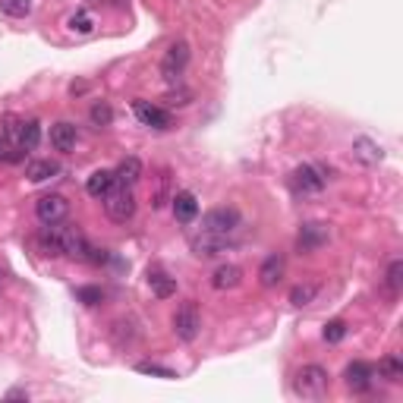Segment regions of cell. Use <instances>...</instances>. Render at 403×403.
<instances>
[{
    "mask_svg": "<svg viewBox=\"0 0 403 403\" xmlns=\"http://www.w3.org/2000/svg\"><path fill=\"white\" fill-rule=\"evenodd\" d=\"M315 293H318V287L315 284H299V287H293L290 290V302L302 309V306H309V302L315 299Z\"/></svg>",
    "mask_w": 403,
    "mask_h": 403,
    "instance_id": "4316f807",
    "label": "cell"
},
{
    "mask_svg": "<svg viewBox=\"0 0 403 403\" xmlns=\"http://www.w3.org/2000/svg\"><path fill=\"white\" fill-rule=\"evenodd\" d=\"M353 154H356V161H362V164H378L381 161V145L372 142V139H366V136H359L353 142Z\"/></svg>",
    "mask_w": 403,
    "mask_h": 403,
    "instance_id": "ffe728a7",
    "label": "cell"
},
{
    "mask_svg": "<svg viewBox=\"0 0 403 403\" xmlns=\"http://www.w3.org/2000/svg\"><path fill=\"white\" fill-rule=\"evenodd\" d=\"M76 126H73V123H66V120H63V123H54L51 126V145H54V149H57V151H73V149H76Z\"/></svg>",
    "mask_w": 403,
    "mask_h": 403,
    "instance_id": "5bb4252c",
    "label": "cell"
},
{
    "mask_svg": "<svg viewBox=\"0 0 403 403\" xmlns=\"http://www.w3.org/2000/svg\"><path fill=\"white\" fill-rule=\"evenodd\" d=\"M117 186V177H113V170H95L89 177V183H85V192H89L92 199H104L107 192Z\"/></svg>",
    "mask_w": 403,
    "mask_h": 403,
    "instance_id": "2e32d148",
    "label": "cell"
},
{
    "mask_svg": "<svg viewBox=\"0 0 403 403\" xmlns=\"http://www.w3.org/2000/svg\"><path fill=\"white\" fill-rule=\"evenodd\" d=\"M344 378H347V388H350V391L366 394L375 381V368L368 366V362H350V366L344 368Z\"/></svg>",
    "mask_w": 403,
    "mask_h": 403,
    "instance_id": "30bf717a",
    "label": "cell"
},
{
    "mask_svg": "<svg viewBox=\"0 0 403 403\" xmlns=\"http://www.w3.org/2000/svg\"><path fill=\"white\" fill-rule=\"evenodd\" d=\"M240 227V211L237 208H211V211L202 218V230L218 233V237H227Z\"/></svg>",
    "mask_w": 403,
    "mask_h": 403,
    "instance_id": "8992f818",
    "label": "cell"
},
{
    "mask_svg": "<svg viewBox=\"0 0 403 403\" xmlns=\"http://www.w3.org/2000/svg\"><path fill=\"white\" fill-rule=\"evenodd\" d=\"M170 202H173V218H177L180 224H192V221H196V214H199V199L192 196L190 190L177 192V196H173Z\"/></svg>",
    "mask_w": 403,
    "mask_h": 403,
    "instance_id": "7c38bea8",
    "label": "cell"
},
{
    "mask_svg": "<svg viewBox=\"0 0 403 403\" xmlns=\"http://www.w3.org/2000/svg\"><path fill=\"white\" fill-rule=\"evenodd\" d=\"M0 10L13 19H23L32 13V0H0Z\"/></svg>",
    "mask_w": 403,
    "mask_h": 403,
    "instance_id": "484cf974",
    "label": "cell"
},
{
    "mask_svg": "<svg viewBox=\"0 0 403 403\" xmlns=\"http://www.w3.org/2000/svg\"><path fill=\"white\" fill-rule=\"evenodd\" d=\"M224 246H227V237H218V233L202 230L199 237H192V252H196L199 259H214Z\"/></svg>",
    "mask_w": 403,
    "mask_h": 403,
    "instance_id": "4fadbf2b",
    "label": "cell"
},
{
    "mask_svg": "<svg viewBox=\"0 0 403 403\" xmlns=\"http://www.w3.org/2000/svg\"><path fill=\"white\" fill-rule=\"evenodd\" d=\"M328 385H331V378H328V372L321 366H302L297 378H293V391L302 400H321L328 394Z\"/></svg>",
    "mask_w": 403,
    "mask_h": 403,
    "instance_id": "7a4b0ae2",
    "label": "cell"
},
{
    "mask_svg": "<svg viewBox=\"0 0 403 403\" xmlns=\"http://www.w3.org/2000/svg\"><path fill=\"white\" fill-rule=\"evenodd\" d=\"M378 375H381V378H388L391 385H397V381H403V362L394 353L385 356V359H381V366H378Z\"/></svg>",
    "mask_w": 403,
    "mask_h": 403,
    "instance_id": "603a6c76",
    "label": "cell"
},
{
    "mask_svg": "<svg viewBox=\"0 0 403 403\" xmlns=\"http://www.w3.org/2000/svg\"><path fill=\"white\" fill-rule=\"evenodd\" d=\"M199 331H202V315H199V306L190 299L173 315V334H177L183 344H192V340L199 337Z\"/></svg>",
    "mask_w": 403,
    "mask_h": 403,
    "instance_id": "277c9868",
    "label": "cell"
},
{
    "mask_svg": "<svg viewBox=\"0 0 403 403\" xmlns=\"http://www.w3.org/2000/svg\"><path fill=\"white\" fill-rule=\"evenodd\" d=\"M19 149L23 151H32V149H38V142H42V123L38 120H23L19 123Z\"/></svg>",
    "mask_w": 403,
    "mask_h": 403,
    "instance_id": "d6986e66",
    "label": "cell"
},
{
    "mask_svg": "<svg viewBox=\"0 0 403 403\" xmlns=\"http://www.w3.org/2000/svg\"><path fill=\"white\" fill-rule=\"evenodd\" d=\"M132 111H136V117L142 120L145 126H151V130H170V126H173L170 111L154 107V104H149V101H132Z\"/></svg>",
    "mask_w": 403,
    "mask_h": 403,
    "instance_id": "9c48e42d",
    "label": "cell"
},
{
    "mask_svg": "<svg viewBox=\"0 0 403 403\" xmlns=\"http://www.w3.org/2000/svg\"><path fill=\"white\" fill-rule=\"evenodd\" d=\"M149 287H151V293L158 299H167V297H173V293H177V280L167 278V274H161V271H151L149 274Z\"/></svg>",
    "mask_w": 403,
    "mask_h": 403,
    "instance_id": "44dd1931",
    "label": "cell"
},
{
    "mask_svg": "<svg viewBox=\"0 0 403 403\" xmlns=\"http://www.w3.org/2000/svg\"><path fill=\"white\" fill-rule=\"evenodd\" d=\"M240 280H243V271H240L237 265H221L218 271L211 274L214 290H233V287H240Z\"/></svg>",
    "mask_w": 403,
    "mask_h": 403,
    "instance_id": "ac0fdd59",
    "label": "cell"
},
{
    "mask_svg": "<svg viewBox=\"0 0 403 403\" xmlns=\"http://www.w3.org/2000/svg\"><path fill=\"white\" fill-rule=\"evenodd\" d=\"M70 29L79 32V35H89V32H92V16H89V13H76V16L70 19Z\"/></svg>",
    "mask_w": 403,
    "mask_h": 403,
    "instance_id": "4dcf8cb0",
    "label": "cell"
},
{
    "mask_svg": "<svg viewBox=\"0 0 403 403\" xmlns=\"http://www.w3.org/2000/svg\"><path fill=\"white\" fill-rule=\"evenodd\" d=\"M186 63H190V44L177 42V44H170V48H167L164 60H161V73H164L167 82H177V79L183 76Z\"/></svg>",
    "mask_w": 403,
    "mask_h": 403,
    "instance_id": "52a82bcc",
    "label": "cell"
},
{
    "mask_svg": "<svg viewBox=\"0 0 403 403\" xmlns=\"http://www.w3.org/2000/svg\"><path fill=\"white\" fill-rule=\"evenodd\" d=\"M321 337L328 340V344H340V340L347 337V325L340 318H334V321H328L325 325V331H321Z\"/></svg>",
    "mask_w": 403,
    "mask_h": 403,
    "instance_id": "f1b7e54d",
    "label": "cell"
},
{
    "mask_svg": "<svg viewBox=\"0 0 403 403\" xmlns=\"http://www.w3.org/2000/svg\"><path fill=\"white\" fill-rule=\"evenodd\" d=\"M385 284H388V293H391V297H397V293H400V284H403V261H400V259L391 261Z\"/></svg>",
    "mask_w": 403,
    "mask_h": 403,
    "instance_id": "d4e9b609",
    "label": "cell"
},
{
    "mask_svg": "<svg viewBox=\"0 0 403 403\" xmlns=\"http://www.w3.org/2000/svg\"><path fill=\"white\" fill-rule=\"evenodd\" d=\"M0 151H4V136H0Z\"/></svg>",
    "mask_w": 403,
    "mask_h": 403,
    "instance_id": "836d02e7",
    "label": "cell"
},
{
    "mask_svg": "<svg viewBox=\"0 0 403 403\" xmlns=\"http://www.w3.org/2000/svg\"><path fill=\"white\" fill-rule=\"evenodd\" d=\"M104 211L111 221L117 224H126V221L136 214V196H132V186H113L111 192L104 196Z\"/></svg>",
    "mask_w": 403,
    "mask_h": 403,
    "instance_id": "3957f363",
    "label": "cell"
},
{
    "mask_svg": "<svg viewBox=\"0 0 403 403\" xmlns=\"http://www.w3.org/2000/svg\"><path fill=\"white\" fill-rule=\"evenodd\" d=\"M136 372L139 375H151V378H177V372L173 368H167V366H161V362H139L136 366Z\"/></svg>",
    "mask_w": 403,
    "mask_h": 403,
    "instance_id": "cb8c5ba5",
    "label": "cell"
},
{
    "mask_svg": "<svg viewBox=\"0 0 403 403\" xmlns=\"http://www.w3.org/2000/svg\"><path fill=\"white\" fill-rule=\"evenodd\" d=\"M190 92L186 89H180V92H170V95H167L164 101H167V107H183V104H190Z\"/></svg>",
    "mask_w": 403,
    "mask_h": 403,
    "instance_id": "1f68e13d",
    "label": "cell"
},
{
    "mask_svg": "<svg viewBox=\"0 0 403 403\" xmlns=\"http://www.w3.org/2000/svg\"><path fill=\"white\" fill-rule=\"evenodd\" d=\"M280 278H284V259H280V255H268L259 268V284L261 287H278Z\"/></svg>",
    "mask_w": 403,
    "mask_h": 403,
    "instance_id": "9a60e30c",
    "label": "cell"
},
{
    "mask_svg": "<svg viewBox=\"0 0 403 403\" xmlns=\"http://www.w3.org/2000/svg\"><path fill=\"white\" fill-rule=\"evenodd\" d=\"M92 123L95 126H111L113 123V107L107 104V101H98V104L92 107Z\"/></svg>",
    "mask_w": 403,
    "mask_h": 403,
    "instance_id": "83f0119b",
    "label": "cell"
},
{
    "mask_svg": "<svg viewBox=\"0 0 403 403\" xmlns=\"http://www.w3.org/2000/svg\"><path fill=\"white\" fill-rule=\"evenodd\" d=\"M76 299L82 302V306H98V302L104 299V293H101V287H79Z\"/></svg>",
    "mask_w": 403,
    "mask_h": 403,
    "instance_id": "f546056e",
    "label": "cell"
},
{
    "mask_svg": "<svg viewBox=\"0 0 403 403\" xmlns=\"http://www.w3.org/2000/svg\"><path fill=\"white\" fill-rule=\"evenodd\" d=\"M57 170L60 167L54 164V161H32V164L25 167V177H29L32 183H44V180H51Z\"/></svg>",
    "mask_w": 403,
    "mask_h": 403,
    "instance_id": "7402d4cb",
    "label": "cell"
},
{
    "mask_svg": "<svg viewBox=\"0 0 403 403\" xmlns=\"http://www.w3.org/2000/svg\"><path fill=\"white\" fill-rule=\"evenodd\" d=\"M35 214L42 224H60L70 214V202L60 196V192H51V196H42L35 202Z\"/></svg>",
    "mask_w": 403,
    "mask_h": 403,
    "instance_id": "ba28073f",
    "label": "cell"
},
{
    "mask_svg": "<svg viewBox=\"0 0 403 403\" xmlns=\"http://www.w3.org/2000/svg\"><path fill=\"white\" fill-rule=\"evenodd\" d=\"M6 400H29V394L23 388H13V391H6Z\"/></svg>",
    "mask_w": 403,
    "mask_h": 403,
    "instance_id": "d6a6232c",
    "label": "cell"
},
{
    "mask_svg": "<svg viewBox=\"0 0 403 403\" xmlns=\"http://www.w3.org/2000/svg\"><path fill=\"white\" fill-rule=\"evenodd\" d=\"M113 177H117L120 186H136L139 177H142V161L139 158H123L117 164V170H113Z\"/></svg>",
    "mask_w": 403,
    "mask_h": 403,
    "instance_id": "e0dca14e",
    "label": "cell"
},
{
    "mask_svg": "<svg viewBox=\"0 0 403 403\" xmlns=\"http://www.w3.org/2000/svg\"><path fill=\"white\" fill-rule=\"evenodd\" d=\"M0 278H4V271H0Z\"/></svg>",
    "mask_w": 403,
    "mask_h": 403,
    "instance_id": "e575fe53",
    "label": "cell"
},
{
    "mask_svg": "<svg viewBox=\"0 0 403 403\" xmlns=\"http://www.w3.org/2000/svg\"><path fill=\"white\" fill-rule=\"evenodd\" d=\"M325 243H328V227L325 224H302V230L297 237V249L299 252H315Z\"/></svg>",
    "mask_w": 403,
    "mask_h": 403,
    "instance_id": "8fae6325",
    "label": "cell"
},
{
    "mask_svg": "<svg viewBox=\"0 0 403 403\" xmlns=\"http://www.w3.org/2000/svg\"><path fill=\"white\" fill-rule=\"evenodd\" d=\"M328 173L331 170H325L318 164H302L293 170V190L302 192V196H318L328 183Z\"/></svg>",
    "mask_w": 403,
    "mask_h": 403,
    "instance_id": "5b68a950",
    "label": "cell"
},
{
    "mask_svg": "<svg viewBox=\"0 0 403 403\" xmlns=\"http://www.w3.org/2000/svg\"><path fill=\"white\" fill-rule=\"evenodd\" d=\"M38 246L48 255H66V259H79L85 261L89 255V240L79 227H57V224H44V230L38 233Z\"/></svg>",
    "mask_w": 403,
    "mask_h": 403,
    "instance_id": "6da1fadb",
    "label": "cell"
}]
</instances>
